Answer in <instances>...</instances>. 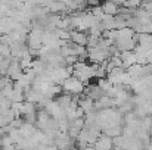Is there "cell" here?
<instances>
[{
    "label": "cell",
    "mask_w": 152,
    "mask_h": 150,
    "mask_svg": "<svg viewBox=\"0 0 152 150\" xmlns=\"http://www.w3.org/2000/svg\"><path fill=\"white\" fill-rule=\"evenodd\" d=\"M61 86H62L64 93H68V94H72V96H80L86 90L84 88V83L80 81L78 78H75L74 75H71L66 80H64Z\"/></svg>",
    "instance_id": "1"
},
{
    "label": "cell",
    "mask_w": 152,
    "mask_h": 150,
    "mask_svg": "<svg viewBox=\"0 0 152 150\" xmlns=\"http://www.w3.org/2000/svg\"><path fill=\"white\" fill-rule=\"evenodd\" d=\"M71 33V41L72 43H75V44H78V46H87V43H89V36L86 34V33H83V31H80V30H75V31H69Z\"/></svg>",
    "instance_id": "2"
},
{
    "label": "cell",
    "mask_w": 152,
    "mask_h": 150,
    "mask_svg": "<svg viewBox=\"0 0 152 150\" xmlns=\"http://www.w3.org/2000/svg\"><path fill=\"white\" fill-rule=\"evenodd\" d=\"M112 144H114V141H112V138L109 136H101L96 140V143H95L96 150H111Z\"/></svg>",
    "instance_id": "3"
},
{
    "label": "cell",
    "mask_w": 152,
    "mask_h": 150,
    "mask_svg": "<svg viewBox=\"0 0 152 150\" xmlns=\"http://www.w3.org/2000/svg\"><path fill=\"white\" fill-rule=\"evenodd\" d=\"M102 10H103L105 15H109V16H114V15H117V13L120 12L118 4H115L112 0H106V1H103V4H102Z\"/></svg>",
    "instance_id": "4"
},
{
    "label": "cell",
    "mask_w": 152,
    "mask_h": 150,
    "mask_svg": "<svg viewBox=\"0 0 152 150\" xmlns=\"http://www.w3.org/2000/svg\"><path fill=\"white\" fill-rule=\"evenodd\" d=\"M69 143H71V140H69V137H68L66 134H61V136H58V138H56V144H58L61 149H68Z\"/></svg>",
    "instance_id": "5"
},
{
    "label": "cell",
    "mask_w": 152,
    "mask_h": 150,
    "mask_svg": "<svg viewBox=\"0 0 152 150\" xmlns=\"http://www.w3.org/2000/svg\"><path fill=\"white\" fill-rule=\"evenodd\" d=\"M112 1H114L115 4H124V3H126V0H112Z\"/></svg>",
    "instance_id": "6"
}]
</instances>
